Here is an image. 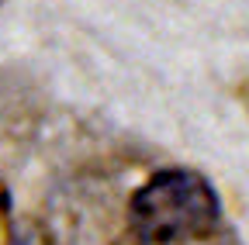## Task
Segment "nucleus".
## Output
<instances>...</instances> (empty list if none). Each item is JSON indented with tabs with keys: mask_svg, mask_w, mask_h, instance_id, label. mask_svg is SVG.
<instances>
[{
	"mask_svg": "<svg viewBox=\"0 0 249 245\" xmlns=\"http://www.w3.org/2000/svg\"><path fill=\"white\" fill-rule=\"evenodd\" d=\"M218 211V194L201 173L163 169L132 194L128 218L142 245H173L211 231Z\"/></svg>",
	"mask_w": 249,
	"mask_h": 245,
	"instance_id": "1",
	"label": "nucleus"
},
{
	"mask_svg": "<svg viewBox=\"0 0 249 245\" xmlns=\"http://www.w3.org/2000/svg\"><path fill=\"white\" fill-rule=\"evenodd\" d=\"M14 245H18V242H14ZM21 245H42V242H38V238H21Z\"/></svg>",
	"mask_w": 249,
	"mask_h": 245,
	"instance_id": "2",
	"label": "nucleus"
}]
</instances>
